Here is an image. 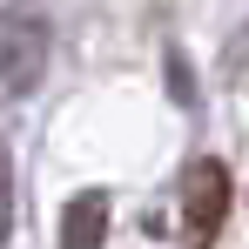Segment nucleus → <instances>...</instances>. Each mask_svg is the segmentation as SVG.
I'll list each match as a JSON object with an SVG mask.
<instances>
[{
  "label": "nucleus",
  "instance_id": "1",
  "mask_svg": "<svg viewBox=\"0 0 249 249\" xmlns=\"http://www.w3.org/2000/svg\"><path fill=\"white\" fill-rule=\"evenodd\" d=\"M47 68V27L34 20V14H0V88L7 94H27V88L41 81Z\"/></svg>",
  "mask_w": 249,
  "mask_h": 249
},
{
  "label": "nucleus",
  "instance_id": "2",
  "mask_svg": "<svg viewBox=\"0 0 249 249\" xmlns=\"http://www.w3.org/2000/svg\"><path fill=\"white\" fill-rule=\"evenodd\" d=\"M229 202H236V189H229V168L222 162H196L182 175V229H189L196 243H209V236L222 229Z\"/></svg>",
  "mask_w": 249,
  "mask_h": 249
},
{
  "label": "nucleus",
  "instance_id": "3",
  "mask_svg": "<svg viewBox=\"0 0 249 249\" xmlns=\"http://www.w3.org/2000/svg\"><path fill=\"white\" fill-rule=\"evenodd\" d=\"M101 236H108V196L81 189L74 202L61 209V249H101Z\"/></svg>",
  "mask_w": 249,
  "mask_h": 249
},
{
  "label": "nucleus",
  "instance_id": "4",
  "mask_svg": "<svg viewBox=\"0 0 249 249\" xmlns=\"http://www.w3.org/2000/svg\"><path fill=\"white\" fill-rule=\"evenodd\" d=\"M14 229V162H7V142H0V243Z\"/></svg>",
  "mask_w": 249,
  "mask_h": 249
}]
</instances>
